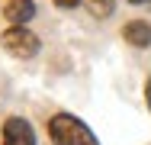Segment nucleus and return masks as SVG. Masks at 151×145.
<instances>
[{"label":"nucleus","instance_id":"2","mask_svg":"<svg viewBox=\"0 0 151 145\" xmlns=\"http://www.w3.org/2000/svg\"><path fill=\"white\" fill-rule=\"evenodd\" d=\"M0 42H3V49L13 58H35L39 55V36L29 32V29H23V26H10Z\"/></svg>","mask_w":151,"mask_h":145},{"label":"nucleus","instance_id":"8","mask_svg":"<svg viewBox=\"0 0 151 145\" xmlns=\"http://www.w3.org/2000/svg\"><path fill=\"white\" fill-rule=\"evenodd\" d=\"M145 100H148V107H151V78H148V84H145Z\"/></svg>","mask_w":151,"mask_h":145},{"label":"nucleus","instance_id":"7","mask_svg":"<svg viewBox=\"0 0 151 145\" xmlns=\"http://www.w3.org/2000/svg\"><path fill=\"white\" fill-rule=\"evenodd\" d=\"M55 7H61V10H71V7H77V0H55Z\"/></svg>","mask_w":151,"mask_h":145},{"label":"nucleus","instance_id":"6","mask_svg":"<svg viewBox=\"0 0 151 145\" xmlns=\"http://www.w3.org/2000/svg\"><path fill=\"white\" fill-rule=\"evenodd\" d=\"M90 10H93V16H109L113 13V0H90Z\"/></svg>","mask_w":151,"mask_h":145},{"label":"nucleus","instance_id":"5","mask_svg":"<svg viewBox=\"0 0 151 145\" xmlns=\"http://www.w3.org/2000/svg\"><path fill=\"white\" fill-rule=\"evenodd\" d=\"M3 16H6L10 23L23 26V23H29L32 16H35V3H32V0H10V3L3 7Z\"/></svg>","mask_w":151,"mask_h":145},{"label":"nucleus","instance_id":"1","mask_svg":"<svg viewBox=\"0 0 151 145\" xmlns=\"http://www.w3.org/2000/svg\"><path fill=\"white\" fill-rule=\"evenodd\" d=\"M48 132H52V142L55 145H100L96 139H93V132L81 123V119H74L71 113L52 116Z\"/></svg>","mask_w":151,"mask_h":145},{"label":"nucleus","instance_id":"9","mask_svg":"<svg viewBox=\"0 0 151 145\" xmlns=\"http://www.w3.org/2000/svg\"><path fill=\"white\" fill-rule=\"evenodd\" d=\"M132 3H151V0H132Z\"/></svg>","mask_w":151,"mask_h":145},{"label":"nucleus","instance_id":"4","mask_svg":"<svg viewBox=\"0 0 151 145\" xmlns=\"http://www.w3.org/2000/svg\"><path fill=\"white\" fill-rule=\"evenodd\" d=\"M122 36H125L129 45H135V49H148V45H151V23H145V20H132V23H125Z\"/></svg>","mask_w":151,"mask_h":145},{"label":"nucleus","instance_id":"3","mask_svg":"<svg viewBox=\"0 0 151 145\" xmlns=\"http://www.w3.org/2000/svg\"><path fill=\"white\" fill-rule=\"evenodd\" d=\"M3 145H35V136H32V126L19 116H10L3 123Z\"/></svg>","mask_w":151,"mask_h":145}]
</instances>
